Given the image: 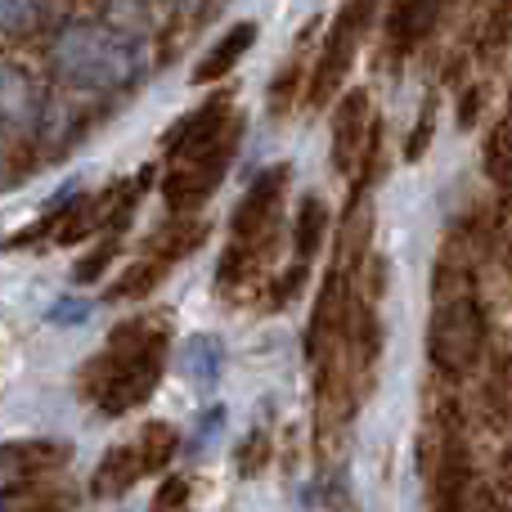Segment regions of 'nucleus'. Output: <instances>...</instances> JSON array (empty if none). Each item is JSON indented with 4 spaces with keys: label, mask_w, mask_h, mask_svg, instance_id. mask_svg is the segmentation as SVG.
<instances>
[{
    "label": "nucleus",
    "mask_w": 512,
    "mask_h": 512,
    "mask_svg": "<svg viewBox=\"0 0 512 512\" xmlns=\"http://www.w3.org/2000/svg\"><path fill=\"white\" fill-rule=\"evenodd\" d=\"M122 198V189H108L104 198H77V203L68 207V212L54 221V243H81L95 225H104V221H113V212L117 207H108V203H117Z\"/></svg>",
    "instance_id": "11"
},
{
    "label": "nucleus",
    "mask_w": 512,
    "mask_h": 512,
    "mask_svg": "<svg viewBox=\"0 0 512 512\" xmlns=\"http://www.w3.org/2000/svg\"><path fill=\"white\" fill-rule=\"evenodd\" d=\"M113 256H117V239H104V248L90 252V256H81V261H77V279H81V283H95L99 274L108 270V261H113Z\"/></svg>",
    "instance_id": "20"
},
{
    "label": "nucleus",
    "mask_w": 512,
    "mask_h": 512,
    "mask_svg": "<svg viewBox=\"0 0 512 512\" xmlns=\"http://www.w3.org/2000/svg\"><path fill=\"white\" fill-rule=\"evenodd\" d=\"M90 319V301L81 297H59L50 306V324H86Z\"/></svg>",
    "instance_id": "21"
},
{
    "label": "nucleus",
    "mask_w": 512,
    "mask_h": 512,
    "mask_svg": "<svg viewBox=\"0 0 512 512\" xmlns=\"http://www.w3.org/2000/svg\"><path fill=\"white\" fill-rule=\"evenodd\" d=\"M158 373H162V351L158 342H144L131 346V355H108L95 373V400L108 409V414H126V409L144 405L158 387Z\"/></svg>",
    "instance_id": "3"
},
{
    "label": "nucleus",
    "mask_w": 512,
    "mask_h": 512,
    "mask_svg": "<svg viewBox=\"0 0 512 512\" xmlns=\"http://www.w3.org/2000/svg\"><path fill=\"white\" fill-rule=\"evenodd\" d=\"M41 23V0H0V36H23Z\"/></svg>",
    "instance_id": "17"
},
{
    "label": "nucleus",
    "mask_w": 512,
    "mask_h": 512,
    "mask_svg": "<svg viewBox=\"0 0 512 512\" xmlns=\"http://www.w3.org/2000/svg\"><path fill=\"white\" fill-rule=\"evenodd\" d=\"M221 369H225L221 337H194V342H185V351H180V373H185L189 382L216 387V382H221Z\"/></svg>",
    "instance_id": "14"
},
{
    "label": "nucleus",
    "mask_w": 512,
    "mask_h": 512,
    "mask_svg": "<svg viewBox=\"0 0 512 512\" xmlns=\"http://www.w3.org/2000/svg\"><path fill=\"white\" fill-rule=\"evenodd\" d=\"M261 463H265V436L256 432V436H248V445L239 450V472H243V477H252Z\"/></svg>",
    "instance_id": "24"
},
{
    "label": "nucleus",
    "mask_w": 512,
    "mask_h": 512,
    "mask_svg": "<svg viewBox=\"0 0 512 512\" xmlns=\"http://www.w3.org/2000/svg\"><path fill=\"white\" fill-rule=\"evenodd\" d=\"M234 131H239V126L230 122V108H225V99H212L207 108H198L194 117H185V122L176 126V135H171V153H176L180 162L230 158Z\"/></svg>",
    "instance_id": "5"
},
{
    "label": "nucleus",
    "mask_w": 512,
    "mask_h": 512,
    "mask_svg": "<svg viewBox=\"0 0 512 512\" xmlns=\"http://www.w3.org/2000/svg\"><path fill=\"white\" fill-rule=\"evenodd\" d=\"M225 162H230V158L180 162V167L167 176V185H162V198H167V203L176 207V212H185V207L203 203V198L212 194L216 185H221V176H225Z\"/></svg>",
    "instance_id": "9"
},
{
    "label": "nucleus",
    "mask_w": 512,
    "mask_h": 512,
    "mask_svg": "<svg viewBox=\"0 0 512 512\" xmlns=\"http://www.w3.org/2000/svg\"><path fill=\"white\" fill-rule=\"evenodd\" d=\"M486 346V315L477 310L472 297L441 301V310L432 315V333H427V351H432L436 369L463 373L481 360Z\"/></svg>",
    "instance_id": "2"
},
{
    "label": "nucleus",
    "mask_w": 512,
    "mask_h": 512,
    "mask_svg": "<svg viewBox=\"0 0 512 512\" xmlns=\"http://www.w3.org/2000/svg\"><path fill=\"white\" fill-rule=\"evenodd\" d=\"M279 189H283V171H279V167L252 180L248 194H243V203H239V212H234V239H239V243H252L256 234L270 225L274 203H279Z\"/></svg>",
    "instance_id": "10"
},
{
    "label": "nucleus",
    "mask_w": 512,
    "mask_h": 512,
    "mask_svg": "<svg viewBox=\"0 0 512 512\" xmlns=\"http://www.w3.org/2000/svg\"><path fill=\"white\" fill-rule=\"evenodd\" d=\"M36 122H41V95H36V86L18 68L0 63V140L5 135L36 131Z\"/></svg>",
    "instance_id": "7"
},
{
    "label": "nucleus",
    "mask_w": 512,
    "mask_h": 512,
    "mask_svg": "<svg viewBox=\"0 0 512 512\" xmlns=\"http://www.w3.org/2000/svg\"><path fill=\"white\" fill-rule=\"evenodd\" d=\"M436 9H441V0H400L396 5V36L400 41H418V36L432 32L436 23Z\"/></svg>",
    "instance_id": "15"
},
{
    "label": "nucleus",
    "mask_w": 512,
    "mask_h": 512,
    "mask_svg": "<svg viewBox=\"0 0 512 512\" xmlns=\"http://www.w3.org/2000/svg\"><path fill=\"white\" fill-rule=\"evenodd\" d=\"M171 450H176V432H171V427H162V423H149V427H144L140 454H144V463H149V472H158L162 463L171 459Z\"/></svg>",
    "instance_id": "18"
},
{
    "label": "nucleus",
    "mask_w": 512,
    "mask_h": 512,
    "mask_svg": "<svg viewBox=\"0 0 512 512\" xmlns=\"http://www.w3.org/2000/svg\"><path fill=\"white\" fill-rule=\"evenodd\" d=\"M472 117H477V90H468V99H463V113H459V122H463V126H472Z\"/></svg>",
    "instance_id": "25"
},
{
    "label": "nucleus",
    "mask_w": 512,
    "mask_h": 512,
    "mask_svg": "<svg viewBox=\"0 0 512 512\" xmlns=\"http://www.w3.org/2000/svg\"><path fill=\"white\" fill-rule=\"evenodd\" d=\"M364 144H369V95H364V90H351L333 117V162L342 176L355 171Z\"/></svg>",
    "instance_id": "8"
},
{
    "label": "nucleus",
    "mask_w": 512,
    "mask_h": 512,
    "mask_svg": "<svg viewBox=\"0 0 512 512\" xmlns=\"http://www.w3.org/2000/svg\"><path fill=\"white\" fill-rule=\"evenodd\" d=\"M144 472H149V463H144V454H140V441L113 445V450L104 454V463L95 468L90 486H95V495H122V490H131V481L144 477Z\"/></svg>",
    "instance_id": "12"
},
{
    "label": "nucleus",
    "mask_w": 512,
    "mask_h": 512,
    "mask_svg": "<svg viewBox=\"0 0 512 512\" xmlns=\"http://www.w3.org/2000/svg\"><path fill=\"white\" fill-rule=\"evenodd\" d=\"M373 5H378V0H351V5L337 14L333 32H328V45H324V59H319L315 81H310V104L315 108L328 104V99L337 95V86L346 81V68H351V54L373 18Z\"/></svg>",
    "instance_id": "4"
},
{
    "label": "nucleus",
    "mask_w": 512,
    "mask_h": 512,
    "mask_svg": "<svg viewBox=\"0 0 512 512\" xmlns=\"http://www.w3.org/2000/svg\"><path fill=\"white\" fill-rule=\"evenodd\" d=\"M225 432V409L216 405V409H207L203 414V423H198V436H194V450H207V445L216 441V436Z\"/></svg>",
    "instance_id": "23"
},
{
    "label": "nucleus",
    "mask_w": 512,
    "mask_h": 512,
    "mask_svg": "<svg viewBox=\"0 0 512 512\" xmlns=\"http://www.w3.org/2000/svg\"><path fill=\"white\" fill-rule=\"evenodd\" d=\"M54 77L72 90H122L140 77V50L131 36L104 23H68L50 45Z\"/></svg>",
    "instance_id": "1"
},
{
    "label": "nucleus",
    "mask_w": 512,
    "mask_h": 512,
    "mask_svg": "<svg viewBox=\"0 0 512 512\" xmlns=\"http://www.w3.org/2000/svg\"><path fill=\"white\" fill-rule=\"evenodd\" d=\"M328 230V207L319 198H306V207L297 212V256H315Z\"/></svg>",
    "instance_id": "16"
},
{
    "label": "nucleus",
    "mask_w": 512,
    "mask_h": 512,
    "mask_svg": "<svg viewBox=\"0 0 512 512\" xmlns=\"http://www.w3.org/2000/svg\"><path fill=\"white\" fill-rule=\"evenodd\" d=\"M432 122H436V104H427L423 108V122L414 126V135H409V144H405V158L409 162H418L427 153V140H432Z\"/></svg>",
    "instance_id": "22"
},
{
    "label": "nucleus",
    "mask_w": 512,
    "mask_h": 512,
    "mask_svg": "<svg viewBox=\"0 0 512 512\" xmlns=\"http://www.w3.org/2000/svg\"><path fill=\"white\" fill-rule=\"evenodd\" d=\"M68 459L63 445H45V441H18V445H0V499L18 495L23 486L41 481L50 468Z\"/></svg>",
    "instance_id": "6"
},
{
    "label": "nucleus",
    "mask_w": 512,
    "mask_h": 512,
    "mask_svg": "<svg viewBox=\"0 0 512 512\" xmlns=\"http://www.w3.org/2000/svg\"><path fill=\"white\" fill-rule=\"evenodd\" d=\"M162 279V265H140V270H131L122 283L113 288V297H144V292H153Z\"/></svg>",
    "instance_id": "19"
},
{
    "label": "nucleus",
    "mask_w": 512,
    "mask_h": 512,
    "mask_svg": "<svg viewBox=\"0 0 512 512\" xmlns=\"http://www.w3.org/2000/svg\"><path fill=\"white\" fill-rule=\"evenodd\" d=\"M252 41H256V23H239V27H230V32H225L221 41H216L212 50L203 54V63L194 68V86H207V81H221L225 72H230L234 63H239L243 54L252 50Z\"/></svg>",
    "instance_id": "13"
}]
</instances>
